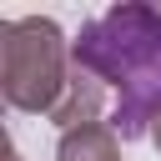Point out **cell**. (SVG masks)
I'll use <instances>...</instances> for the list:
<instances>
[{
  "mask_svg": "<svg viewBox=\"0 0 161 161\" xmlns=\"http://www.w3.org/2000/svg\"><path fill=\"white\" fill-rule=\"evenodd\" d=\"M70 65L91 70L101 86H116V136L141 141L161 116V5L121 0L106 15L86 20L70 40Z\"/></svg>",
  "mask_w": 161,
  "mask_h": 161,
  "instance_id": "6da1fadb",
  "label": "cell"
},
{
  "mask_svg": "<svg viewBox=\"0 0 161 161\" xmlns=\"http://www.w3.org/2000/svg\"><path fill=\"white\" fill-rule=\"evenodd\" d=\"M65 35L50 15H20L0 25V96L10 111H30V116H50L65 96Z\"/></svg>",
  "mask_w": 161,
  "mask_h": 161,
  "instance_id": "7a4b0ae2",
  "label": "cell"
},
{
  "mask_svg": "<svg viewBox=\"0 0 161 161\" xmlns=\"http://www.w3.org/2000/svg\"><path fill=\"white\" fill-rule=\"evenodd\" d=\"M101 106H106V86H101V80L91 75V70L70 65L65 96H60V106L50 111V121H55L60 131H75V126H91V121L101 116Z\"/></svg>",
  "mask_w": 161,
  "mask_h": 161,
  "instance_id": "3957f363",
  "label": "cell"
},
{
  "mask_svg": "<svg viewBox=\"0 0 161 161\" xmlns=\"http://www.w3.org/2000/svg\"><path fill=\"white\" fill-rule=\"evenodd\" d=\"M55 161H121V136L111 121H91L75 131H60Z\"/></svg>",
  "mask_w": 161,
  "mask_h": 161,
  "instance_id": "277c9868",
  "label": "cell"
},
{
  "mask_svg": "<svg viewBox=\"0 0 161 161\" xmlns=\"http://www.w3.org/2000/svg\"><path fill=\"white\" fill-rule=\"evenodd\" d=\"M151 141H156V151H161V116L151 121Z\"/></svg>",
  "mask_w": 161,
  "mask_h": 161,
  "instance_id": "5b68a950",
  "label": "cell"
},
{
  "mask_svg": "<svg viewBox=\"0 0 161 161\" xmlns=\"http://www.w3.org/2000/svg\"><path fill=\"white\" fill-rule=\"evenodd\" d=\"M5 161H20V151H15V141H5Z\"/></svg>",
  "mask_w": 161,
  "mask_h": 161,
  "instance_id": "8992f818",
  "label": "cell"
}]
</instances>
